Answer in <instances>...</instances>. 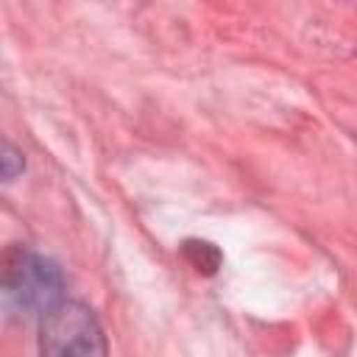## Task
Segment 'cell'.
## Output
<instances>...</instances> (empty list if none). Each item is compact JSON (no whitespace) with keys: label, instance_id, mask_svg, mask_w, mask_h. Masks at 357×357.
<instances>
[{"label":"cell","instance_id":"1","mask_svg":"<svg viewBox=\"0 0 357 357\" xmlns=\"http://www.w3.org/2000/svg\"><path fill=\"white\" fill-rule=\"evenodd\" d=\"M106 351L103 326L86 304L61 298L42 312L39 357H106Z\"/></svg>","mask_w":357,"mask_h":357},{"label":"cell","instance_id":"2","mask_svg":"<svg viewBox=\"0 0 357 357\" xmlns=\"http://www.w3.org/2000/svg\"><path fill=\"white\" fill-rule=\"evenodd\" d=\"M8 293L11 298L33 312H47L56 301H61V273L59 268L36 254H25L11 265V279H8Z\"/></svg>","mask_w":357,"mask_h":357},{"label":"cell","instance_id":"3","mask_svg":"<svg viewBox=\"0 0 357 357\" xmlns=\"http://www.w3.org/2000/svg\"><path fill=\"white\" fill-rule=\"evenodd\" d=\"M22 170H25L22 153L0 134V181H11V178H17Z\"/></svg>","mask_w":357,"mask_h":357}]
</instances>
